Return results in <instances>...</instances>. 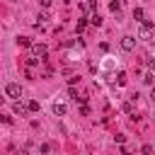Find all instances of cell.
Here are the masks:
<instances>
[{"instance_id":"9","label":"cell","mask_w":155,"mask_h":155,"mask_svg":"<svg viewBox=\"0 0 155 155\" xmlns=\"http://www.w3.org/2000/svg\"><path fill=\"white\" fill-rule=\"evenodd\" d=\"M90 22H92L94 27H99V24H102V17H99V15H92V17H90Z\"/></svg>"},{"instance_id":"15","label":"cell","mask_w":155,"mask_h":155,"mask_svg":"<svg viewBox=\"0 0 155 155\" xmlns=\"http://www.w3.org/2000/svg\"><path fill=\"white\" fill-rule=\"evenodd\" d=\"M148 68H150V70H155V61H153V58L148 61Z\"/></svg>"},{"instance_id":"1","label":"cell","mask_w":155,"mask_h":155,"mask_svg":"<svg viewBox=\"0 0 155 155\" xmlns=\"http://www.w3.org/2000/svg\"><path fill=\"white\" fill-rule=\"evenodd\" d=\"M138 39H143V41H150V39H153V22H150V19H143V22H140Z\"/></svg>"},{"instance_id":"11","label":"cell","mask_w":155,"mask_h":155,"mask_svg":"<svg viewBox=\"0 0 155 155\" xmlns=\"http://www.w3.org/2000/svg\"><path fill=\"white\" fill-rule=\"evenodd\" d=\"M143 82H148V85H153V70H150V73H145V78H143Z\"/></svg>"},{"instance_id":"10","label":"cell","mask_w":155,"mask_h":155,"mask_svg":"<svg viewBox=\"0 0 155 155\" xmlns=\"http://www.w3.org/2000/svg\"><path fill=\"white\" fill-rule=\"evenodd\" d=\"M116 82H119V85H126V73H119V75H116Z\"/></svg>"},{"instance_id":"13","label":"cell","mask_w":155,"mask_h":155,"mask_svg":"<svg viewBox=\"0 0 155 155\" xmlns=\"http://www.w3.org/2000/svg\"><path fill=\"white\" fill-rule=\"evenodd\" d=\"M29 109L31 111H39V102H29Z\"/></svg>"},{"instance_id":"12","label":"cell","mask_w":155,"mask_h":155,"mask_svg":"<svg viewBox=\"0 0 155 155\" xmlns=\"http://www.w3.org/2000/svg\"><path fill=\"white\" fill-rule=\"evenodd\" d=\"M39 150L46 155V153H51V145H48V143H41V148H39Z\"/></svg>"},{"instance_id":"7","label":"cell","mask_w":155,"mask_h":155,"mask_svg":"<svg viewBox=\"0 0 155 155\" xmlns=\"http://www.w3.org/2000/svg\"><path fill=\"white\" fill-rule=\"evenodd\" d=\"M17 44L19 46H31V39L29 36H17Z\"/></svg>"},{"instance_id":"3","label":"cell","mask_w":155,"mask_h":155,"mask_svg":"<svg viewBox=\"0 0 155 155\" xmlns=\"http://www.w3.org/2000/svg\"><path fill=\"white\" fill-rule=\"evenodd\" d=\"M5 92H7V97H12V99H19V97H22V87H19L17 82H7Z\"/></svg>"},{"instance_id":"16","label":"cell","mask_w":155,"mask_h":155,"mask_svg":"<svg viewBox=\"0 0 155 155\" xmlns=\"http://www.w3.org/2000/svg\"><path fill=\"white\" fill-rule=\"evenodd\" d=\"M150 99H153V104H155V85H153V90H150Z\"/></svg>"},{"instance_id":"6","label":"cell","mask_w":155,"mask_h":155,"mask_svg":"<svg viewBox=\"0 0 155 155\" xmlns=\"http://www.w3.org/2000/svg\"><path fill=\"white\" fill-rule=\"evenodd\" d=\"M53 114H56V116H63V114H65V104H58V102H56V104H53Z\"/></svg>"},{"instance_id":"8","label":"cell","mask_w":155,"mask_h":155,"mask_svg":"<svg viewBox=\"0 0 155 155\" xmlns=\"http://www.w3.org/2000/svg\"><path fill=\"white\" fill-rule=\"evenodd\" d=\"M133 17H136L138 22H143V10H140V7H136V10H133Z\"/></svg>"},{"instance_id":"2","label":"cell","mask_w":155,"mask_h":155,"mask_svg":"<svg viewBox=\"0 0 155 155\" xmlns=\"http://www.w3.org/2000/svg\"><path fill=\"white\" fill-rule=\"evenodd\" d=\"M29 48H31V58H46V53H48V48L44 44H31Z\"/></svg>"},{"instance_id":"4","label":"cell","mask_w":155,"mask_h":155,"mask_svg":"<svg viewBox=\"0 0 155 155\" xmlns=\"http://www.w3.org/2000/svg\"><path fill=\"white\" fill-rule=\"evenodd\" d=\"M121 48H124V51H133V48H136V39H133V36H124V39H121Z\"/></svg>"},{"instance_id":"14","label":"cell","mask_w":155,"mask_h":155,"mask_svg":"<svg viewBox=\"0 0 155 155\" xmlns=\"http://www.w3.org/2000/svg\"><path fill=\"white\" fill-rule=\"evenodd\" d=\"M51 2L53 0H41V7H51Z\"/></svg>"},{"instance_id":"5","label":"cell","mask_w":155,"mask_h":155,"mask_svg":"<svg viewBox=\"0 0 155 155\" xmlns=\"http://www.w3.org/2000/svg\"><path fill=\"white\" fill-rule=\"evenodd\" d=\"M12 111H15V114H19V116H24V114H27V111H31V109H29V107H24L22 102H15V107H12Z\"/></svg>"}]
</instances>
